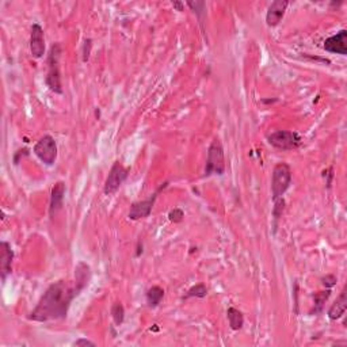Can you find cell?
Returning <instances> with one entry per match:
<instances>
[{
	"label": "cell",
	"mask_w": 347,
	"mask_h": 347,
	"mask_svg": "<svg viewBox=\"0 0 347 347\" xmlns=\"http://www.w3.org/2000/svg\"><path fill=\"white\" fill-rule=\"evenodd\" d=\"M267 143L281 151H292L300 147L301 137L296 132L277 131L267 135Z\"/></svg>",
	"instance_id": "cell-5"
},
{
	"label": "cell",
	"mask_w": 347,
	"mask_h": 347,
	"mask_svg": "<svg viewBox=\"0 0 347 347\" xmlns=\"http://www.w3.org/2000/svg\"><path fill=\"white\" fill-rule=\"evenodd\" d=\"M187 6L198 15L199 19H202V15L205 14V2H187Z\"/></svg>",
	"instance_id": "cell-22"
},
{
	"label": "cell",
	"mask_w": 347,
	"mask_h": 347,
	"mask_svg": "<svg viewBox=\"0 0 347 347\" xmlns=\"http://www.w3.org/2000/svg\"><path fill=\"white\" fill-rule=\"evenodd\" d=\"M64 195H65V183L59 181V182L55 183V186L52 187L51 202H49V216H51V219H55L56 214L63 207Z\"/></svg>",
	"instance_id": "cell-13"
},
{
	"label": "cell",
	"mask_w": 347,
	"mask_h": 347,
	"mask_svg": "<svg viewBox=\"0 0 347 347\" xmlns=\"http://www.w3.org/2000/svg\"><path fill=\"white\" fill-rule=\"evenodd\" d=\"M347 309V286L343 288V290L340 292L339 297L336 298L334 304L331 305V308L328 309V318L331 320H338L344 315Z\"/></svg>",
	"instance_id": "cell-14"
},
{
	"label": "cell",
	"mask_w": 347,
	"mask_h": 347,
	"mask_svg": "<svg viewBox=\"0 0 347 347\" xmlns=\"http://www.w3.org/2000/svg\"><path fill=\"white\" fill-rule=\"evenodd\" d=\"M33 152L44 164L53 165L57 159V144L56 140L51 135H45L41 137L35 145H34Z\"/></svg>",
	"instance_id": "cell-6"
},
{
	"label": "cell",
	"mask_w": 347,
	"mask_h": 347,
	"mask_svg": "<svg viewBox=\"0 0 347 347\" xmlns=\"http://www.w3.org/2000/svg\"><path fill=\"white\" fill-rule=\"evenodd\" d=\"M80 294L75 284L68 281H57L45 290L37 307L30 314L29 319L34 322L45 323L51 320L65 319L72 301Z\"/></svg>",
	"instance_id": "cell-1"
},
{
	"label": "cell",
	"mask_w": 347,
	"mask_h": 347,
	"mask_svg": "<svg viewBox=\"0 0 347 347\" xmlns=\"http://www.w3.org/2000/svg\"><path fill=\"white\" fill-rule=\"evenodd\" d=\"M207 294V288L203 284H197L194 285L193 288H190L189 290H187L186 296L183 297L185 300H187V298H191V297H197V298H203V297H206Z\"/></svg>",
	"instance_id": "cell-20"
},
{
	"label": "cell",
	"mask_w": 347,
	"mask_h": 347,
	"mask_svg": "<svg viewBox=\"0 0 347 347\" xmlns=\"http://www.w3.org/2000/svg\"><path fill=\"white\" fill-rule=\"evenodd\" d=\"M274 102H277V99H269V101H265V99H263L262 103H274Z\"/></svg>",
	"instance_id": "cell-31"
},
{
	"label": "cell",
	"mask_w": 347,
	"mask_h": 347,
	"mask_svg": "<svg viewBox=\"0 0 347 347\" xmlns=\"http://www.w3.org/2000/svg\"><path fill=\"white\" fill-rule=\"evenodd\" d=\"M225 172V157L224 148L219 139L210 143L207 149L206 165H205V177L210 175H223Z\"/></svg>",
	"instance_id": "cell-4"
},
{
	"label": "cell",
	"mask_w": 347,
	"mask_h": 347,
	"mask_svg": "<svg viewBox=\"0 0 347 347\" xmlns=\"http://www.w3.org/2000/svg\"><path fill=\"white\" fill-rule=\"evenodd\" d=\"M14 251L11 248V244L7 241L0 243V275L2 281L5 282L7 275L11 274V265H13Z\"/></svg>",
	"instance_id": "cell-12"
},
{
	"label": "cell",
	"mask_w": 347,
	"mask_h": 347,
	"mask_svg": "<svg viewBox=\"0 0 347 347\" xmlns=\"http://www.w3.org/2000/svg\"><path fill=\"white\" fill-rule=\"evenodd\" d=\"M171 5H172L174 9H177V11H183V9H185V5H183L182 2H178V0L172 2Z\"/></svg>",
	"instance_id": "cell-29"
},
{
	"label": "cell",
	"mask_w": 347,
	"mask_h": 347,
	"mask_svg": "<svg viewBox=\"0 0 347 347\" xmlns=\"http://www.w3.org/2000/svg\"><path fill=\"white\" fill-rule=\"evenodd\" d=\"M95 115H97L98 119H99V117H101V113H99V109H98V107L95 109Z\"/></svg>",
	"instance_id": "cell-32"
},
{
	"label": "cell",
	"mask_w": 347,
	"mask_h": 347,
	"mask_svg": "<svg viewBox=\"0 0 347 347\" xmlns=\"http://www.w3.org/2000/svg\"><path fill=\"white\" fill-rule=\"evenodd\" d=\"M324 177H328V181H327V187L330 189L331 183H332V178H334V168H332V167H330V168L327 169L326 172H324Z\"/></svg>",
	"instance_id": "cell-28"
},
{
	"label": "cell",
	"mask_w": 347,
	"mask_h": 347,
	"mask_svg": "<svg viewBox=\"0 0 347 347\" xmlns=\"http://www.w3.org/2000/svg\"><path fill=\"white\" fill-rule=\"evenodd\" d=\"M145 297H147V304H148L149 308H156L163 300V297H164V289L155 285V286L147 290V296Z\"/></svg>",
	"instance_id": "cell-17"
},
{
	"label": "cell",
	"mask_w": 347,
	"mask_h": 347,
	"mask_svg": "<svg viewBox=\"0 0 347 347\" xmlns=\"http://www.w3.org/2000/svg\"><path fill=\"white\" fill-rule=\"evenodd\" d=\"M91 48H93V39L85 38L83 44V61H89L90 55H91Z\"/></svg>",
	"instance_id": "cell-24"
},
{
	"label": "cell",
	"mask_w": 347,
	"mask_h": 347,
	"mask_svg": "<svg viewBox=\"0 0 347 347\" xmlns=\"http://www.w3.org/2000/svg\"><path fill=\"white\" fill-rule=\"evenodd\" d=\"M143 254V244H141V240H139L137 243V251H136V256H140Z\"/></svg>",
	"instance_id": "cell-30"
},
{
	"label": "cell",
	"mask_w": 347,
	"mask_h": 347,
	"mask_svg": "<svg viewBox=\"0 0 347 347\" xmlns=\"http://www.w3.org/2000/svg\"><path fill=\"white\" fill-rule=\"evenodd\" d=\"M63 48L59 42L53 44L48 53V73L45 83L51 91L55 94H63L61 84V72H60V59H61Z\"/></svg>",
	"instance_id": "cell-2"
},
{
	"label": "cell",
	"mask_w": 347,
	"mask_h": 347,
	"mask_svg": "<svg viewBox=\"0 0 347 347\" xmlns=\"http://www.w3.org/2000/svg\"><path fill=\"white\" fill-rule=\"evenodd\" d=\"M288 6L289 2H286V0H274L267 10L266 25L269 27H275V26L280 25Z\"/></svg>",
	"instance_id": "cell-11"
},
{
	"label": "cell",
	"mask_w": 347,
	"mask_h": 347,
	"mask_svg": "<svg viewBox=\"0 0 347 347\" xmlns=\"http://www.w3.org/2000/svg\"><path fill=\"white\" fill-rule=\"evenodd\" d=\"M27 155H29V149L27 148L19 149V151L15 153V156H14V163H15V164H18V163H19V157L27 156Z\"/></svg>",
	"instance_id": "cell-27"
},
{
	"label": "cell",
	"mask_w": 347,
	"mask_h": 347,
	"mask_svg": "<svg viewBox=\"0 0 347 347\" xmlns=\"http://www.w3.org/2000/svg\"><path fill=\"white\" fill-rule=\"evenodd\" d=\"M292 183V169L286 163H278L271 175V195L274 199L282 198Z\"/></svg>",
	"instance_id": "cell-3"
},
{
	"label": "cell",
	"mask_w": 347,
	"mask_h": 347,
	"mask_svg": "<svg viewBox=\"0 0 347 347\" xmlns=\"http://www.w3.org/2000/svg\"><path fill=\"white\" fill-rule=\"evenodd\" d=\"M167 186H168V183L164 182L156 191H155V193H153L152 195H151V197H149V198L144 199V201H139V202L132 203L131 210H129L127 217L133 221L141 220V219H147V217H149V214L152 213L153 206H155V202H156L157 195H159V193H160L161 190H164Z\"/></svg>",
	"instance_id": "cell-7"
},
{
	"label": "cell",
	"mask_w": 347,
	"mask_h": 347,
	"mask_svg": "<svg viewBox=\"0 0 347 347\" xmlns=\"http://www.w3.org/2000/svg\"><path fill=\"white\" fill-rule=\"evenodd\" d=\"M30 53L34 59H41L45 55V38H44V29L39 23L31 26L30 33Z\"/></svg>",
	"instance_id": "cell-9"
},
{
	"label": "cell",
	"mask_w": 347,
	"mask_h": 347,
	"mask_svg": "<svg viewBox=\"0 0 347 347\" xmlns=\"http://www.w3.org/2000/svg\"><path fill=\"white\" fill-rule=\"evenodd\" d=\"M336 282H338V280H336V277L332 274H328L326 275V277H323L322 278V284L326 286L327 289H331L334 288L335 285H336Z\"/></svg>",
	"instance_id": "cell-25"
},
{
	"label": "cell",
	"mask_w": 347,
	"mask_h": 347,
	"mask_svg": "<svg viewBox=\"0 0 347 347\" xmlns=\"http://www.w3.org/2000/svg\"><path fill=\"white\" fill-rule=\"evenodd\" d=\"M127 175H129V171L119 161H114V164L111 165L110 171H109L106 182H105L103 193L106 195L114 194L121 187V185L126 181Z\"/></svg>",
	"instance_id": "cell-8"
},
{
	"label": "cell",
	"mask_w": 347,
	"mask_h": 347,
	"mask_svg": "<svg viewBox=\"0 0 347 347\" xmlns=\"http://www.w3.org/2000/svg\"><path fill=\"white\" fill-rule=\"evenodd\" d=\"M284 210H285V199H284V197H282V198L274 199V206H273V217H274L275 221L278 220V219H280V217L282 216V213H284Z\"/></svg>",
	"instance_id": "cell-21"
},
{
	"label": "cell",
	"mask_w": 347,
	"mask_h": 347,
	"mask_svg": "<svg viewBox=\"0 0 347 347\" xmlns=\"http://www.w3.org/2000/svg\"><path fill=\"white\" fill-rule=\"evenodd\" d=\"M183 217H185V213L179 207H174L172 210L168 213L169 221H172V223H182Z\"/></svg>",
	"instance_id": "cell-23"
},
{
	"label": "cell",
	"mask_w": 347,
	"mask_h": 347,
	"mask_svg": "<svg viewBox=\"0 0 347 347\" xmlns=\"http://www.w3.org/2000/svg\"><path fill=\"white\" fill-rule=\"evenodd\" d=\"M90 280H91V269L87 263L79 262L75 267V286L77 290L81 292L89 285Z\"/></svg>",
	"instance_id": "cell-15"
},
{
	"label": "cell",
	"mask_w": 347,
	"mask_h": 347,
	"mask_svg": "<svg viewBox=\"0 0 347 347\" xmlns=\"http://www.w3.org/2000/svg\"><path fill=\"white\" fill-rule=\"evenodd\" d=\"M331 296V289H327V290H323V292H316L314 294V309L311 311V315H318L322 314L323 309H324V304L327 302V300L330 298Z\"/></svg>",
	"instance_id": "cell-18"
},
{
	"label": "cell",
	"mask_w": 347,
	"mask_h": 347,
	"mask_svg": "<svg viewBox=\"0 0 347 347\" xmlns=\"http://www.w3.org/2000/svg\"><path fill=\"white\" fill-rule=\"evenodd\" d=\"M324 51L330 53H336V55L346 56L347 55V30L342 29L334 35H331L324 41Z\"/></svg>",
	"instance_id": "cell-10"
},
{
	"label": "cell",
	"mask_w": 347,
	"mask_h": 347,
	"mask_svg": "<svg viewBox=\"0 0 347 347\" xmlns=\"http://www.w3.org/2000/svg\"><path fill=\"white\" fill-rule=\"evenodd\" d=\"M73 346H76V347H87V346L95 347L97 344H95V342H93V340H89V339H85V338H80V339H77L76 342L73 343Z\"/></svg>",
	"instance_id": "cell-26"
},
{
	"label": "cell",
	"mask_w": 347,
	"mask_h": 347,
	"mask_svg": "<svg viewBox=\"0 0 347 347\" xmlns=\"http://www.w3.org/2000/svg\"><path fill=\"white\" fill-rule=\"evenodd\" d=\"M111 318L117 327H119L125 320V308L121 302H114L111 307Z\"/></svg>",
	"instance_id": "cell-19"
},
{
	"label": "cell",
	"mask_w": 347,
	"mask_h": 347,
	"mask_svg": "<svg viewBox=\"0 0 347 347\" xmlns=\"http://www.w3.org/2000/svg\"><path fill=\"white\" fill-rule=\"evenodd\" d=\"M227 318H228L229 327L233 331H239L244 326V316L241 314V311H239L235 307H229L227 311Z\"/></svg>",
	"instance_id": "cell-16"
}]
</instances>
